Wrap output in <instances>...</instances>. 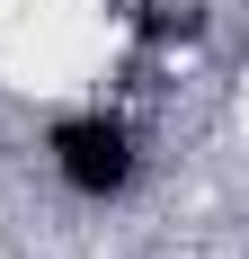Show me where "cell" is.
Returning a JSON list of instances; mask_svg holds the SVG:
<instances>
[{"mask_svg": "<svg viewBox=\"0 0 249 259\" xmlns=\"http://www.w3.org/2000/svg\"><path fill=\"white\" fill-rule=\"evenodd\" d=\"M53 179L72 188V197H89V206H107V197H125L134 188V125L125 116H107V107H89V116H63L53 125Z\"/></svg>", "mask_w": 249, "mask_h": 259, "instance_id": "obj_1", "label": "cell"}]
</instances>
